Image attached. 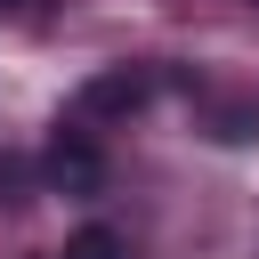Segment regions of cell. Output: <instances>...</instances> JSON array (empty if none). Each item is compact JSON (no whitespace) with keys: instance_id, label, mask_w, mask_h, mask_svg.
Segmentation results:
<instances>
[{"instance_id":"obj_1","label":"cell","mask_w":259,"mask_h":259,"mask_svg":"<svg viewBox=\"0 0 259 259\" xmlns=\"http://www.w3.org/2000/svg\"><path fill=\"white\" fill-rule=\"evenodd\" d=\"M146 97H154V73L146 65H105V73L81 81L73 113L81 121H130V113H146Z\"/></svg>"},{"instance_id":"obj_2","label":"cell","mask_w":259,"mask_h":259,"mask_svg":"<svg viewBox=\"0 0 259 259\" xmlns=\"http://www.w3.org/2000/svg\"><path fill=\"white\" fill-rule=\"evenodd\" d=\"M49 178H57L65 194H97V186H105V154H97L81 130H57V138H49Z\"/></svg>"},{"instance_id":"obj_3","label":"cell","mask_w":259,"mask_h":259,"mask_svg":"<svg viewBox=\"0 0 259 259\" xmlns=\"http://www.w3.org/2000/svg\"><path fill=\"white\" fill-rule=\"evenodd\" d=\"M57 259H130V243H121L113 227H97V219H89V227H73V235H65V251H57Z\"/></svg>"},{"instance_id":"obj_4","label":"cell","mask_w":259,"mask_h":259,"mask_svg":"<svg viewBox=\"0 0 259 259\" xmlns=\"http://www.w3.org/2000/svg\"><path fill=\"white\" fill-rule=\"evenodd\" d=\"M16 8H24V0H0V16H16Z\"/></svg>"}]
</instances>
